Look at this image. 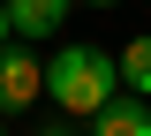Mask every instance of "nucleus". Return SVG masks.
Instances as JSON below:
<instances>
[{
  "mask_svg": "<svg viewBox=\"0 0 151 136\" xmlns=\"http://www.w3.org/2000/svg\"><path fill=\"white\" fill-rule=\"evenodd\" d=\"M113 91H121V60L98 53V45H60L45 60V98H53L60 114H76V121H91Z\"/></svg>",
  "mask_w": 151,
  "mask_h": 136,
  "instance_id": "obj_1",
  "label": "nucleus"
},
{
  "mask_svg": "<svg viewBox=\"0 0 151 136\" xmlns=\"http://www.w3.org/2000/svg\"><path fill=\"white\" fill-rule=\"evenodd\" d=\"M68 8H76V0H8V23H15V38L45 45V38H60Z\"/></svg>",
  "mask_w": 151,
  "mask_h": 136,
  "instance_id": "obj_3",
  "label": "nucleus"
},
{
  "mask_svg": "<svg viewBox=\"0 0 151 136\" xmlns=\"http://www.w3.org/2000/svg\"><path fill=\"white\" fill-rule=\"evenodd\" d=\"M113 60H121V83H129L136 98H151V38H129Z\"/></svg>",
  "mask_w": 151,
  "mask_h": 136,
  "instance_id": "obj_5",
  "label": "nucleus"
},
{
  "mask_svg": "<svg viewBox=\"0 0 151 136\" xmlns=\"http://www.w3.org/2000/svg\"><path fill=\"white\" fill-rule=\"evenodd\" d=\"M91 136H151V106H144V98H121V91H113L106 98V106H98V114H91Z\"/></svg>",
  "mask_w": 151,
  "mask_h": 136,
  "instance_id": "obj_4",
  "label": "nucleus"
},
{
  "mask_svg": "<svg viewBox=\"0 0 151 136\" xmlns=\"http://www.w3.org/2000/svg\"><path fill=\"white\" fill-rule=\"evenodd\" d=\"M0 136H8V121H0Z\"/></svg>",
  "mask_w": 151,
  "mask_h": 136,
  "instance_id": "obj_9",
  "label": "nucleus"
},
{
  "mask_svg": "<svg viewBox=\"0 0 151 136\" xmlns=\"http://www.w3.org/2000/svg\"><path fill=\"white\" fill-rule=\"evenodd\" d=\"M8 38H15V23H8V0H0V45H8Z\"/></svg>",
  "mask_w": 151,
  "mask_h": 136,
  "instance_id": "obj_6",
  "label": "nucleus"
},
{
  "mask_svg": "<svg viewBox=\"0 0 151 136\" xmlns=\"http://www.w3.org/2000/svg\"><path fill=\"white\" fill-rule=\"evenodd\" d=\"M45 136H68V129H45Z\"/></svg>",
  "mask_w": 151,
  "mask_h": 136,
  "instance_id": "obj_8",
  "label": "nucleus"
},
{
  "mask_svg": "<svg viewBox=\"0 0 151 136\" xmlns=\"http://www.w3.org/2000/svg\"><path fill=\"white\" fill-rule=\"evenodd\" d=\"M38 98H45V68L8 38L0 45V114H8V106H38Z\"/></svg>",
  "mask_w": 151,
  "mask_h": 136,
  "instance_id": "obj_2",
  "label": "nucleus"
},
{
  "mask_svg": "<svg viewBox=\"0 0 151 136\" xmlns=\"http://www.w3.org/2000/svg\"><path fill=\"white\" fill-rule=\"evenodd\" d=\"M91 8H121V0H91Z\"/></svg>",
  "mask_w": 151,
  "mask_h": 136,
  "instance_id": "obj_7",
  "label": "nucleus"
}]
</instances>
